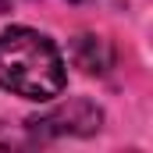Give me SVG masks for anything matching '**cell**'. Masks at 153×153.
<instances>
[{
  "mask_svg": "<svg viewBox=\"0 0 153 153\" xmlns=\"http://www.w3.org/2000/svg\"><path fill=\"white\" fill-rule=\"evenodd\" d=\"M64 57L32 29L0 32V85L25 100H53L64 89Z\"/></svg>",
  "mask_w": 153,
  "mask_h": 153,
  "instance_id": "obj_1",
  "label": "cell"
},
{
  "mask_svg": "<svg viewBox=\"0 0 153 153\" xmlns=\"http://www.w3.org/2000/svg\"><path fill=\"white\" fill-rule=\"evenodd\" d=\"M29 125H36L39 132H53V135H68V132L85 135V132L100 128V111L85 100H71V103H64V107H57L43 117H32Z\"/></svg>",
  "mask_w": 153,
  "mask_h": 153,
  "instance_id": "obj_2",
  "label": "cell"
},
{
  "mask_svg": "<svg viewBox=\"0 0 153 153\" xmlns=\"http://www.w3.org/2000/svg\"><path fill=\"white\" fill-rule=\"evenodd\" d=\"M75 64L82 68V71H89V75L107 71V64H111L107 43H103L100 36H78L75 39Z\"/></svg>",
  "mask_w": 153,
  "mask_h": 153,
  "instance_id": "obj_3",
  "label": "cell"
}]
</instances>
